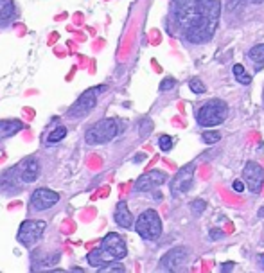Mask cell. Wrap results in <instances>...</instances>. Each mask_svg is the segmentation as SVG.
<instances>
[{"label":"cell","instance_id":"cell-6","mask_svg":"<svg viewBox=\"0 0 264 273\" xmlns=\"http://www.w3.org/2000/svg\"><path fill=\"white\" fill-rule=\"evenodd\" d=\"M47 228V223L43 219H26L18 228L16 241L24 245L26 248H32L34 245L42 241L43 232Z\"/></svg>","mask_w":264,"mask_h":273},{"label":"cell","instance_id":"cell-13","mask_svg":"<svg viewBox=\"0 0 264 273\" xmlns=\"http://www.w3.org/2000/svg\"><path fill=\"white\" fill-rule=\"evenodd\" d=\"M15 171L22 184H32L40 176V164L34 157H27L16 165Z\"/></svg>","mask_w":264,"mask_h":273},{"label":"cell","instance_id":"cell-21","mask_svg":"<svg viewBox=\"0 0 264 273\" xmlns=\"http://www.w3.org/2000/svg\"><path fill=\"white\" fill-rule=\"evenodd\" d=\"M248 58L255 63H264V43H259V45H255V47L250 49L248 53Z\"/></svg>","mask_w":264,"mask_h":273},{"label":"cell","instance_id":"cell-27","mask_svg":"<svg viewBox=\"0 0 264 273\" xmlns=\"http://www.w3.org/2000/svg\"><path fill=\"white\" fill-rule=\"evenodd\" d=\"M175 86H176V81H175V79L167 78V79H164V81L160 83V92H167V90L175 88Z\"/></svg>","mask_w":264,"mask_h":273},{"label":"cell","instance_id":"cell-23","mask_svg":"<svg viewBox=\"0 0 264 273\" xmlns=\"http://www.w3.org/2000/svg\"><path fill=\"white\" fill-rule=\"evenodd\" d=\"M173 136H169V135H160V138H158V147H160L162 151H171L173 149Z\"/></svg>","mask_w":264,"mask_h":273},{"label":"cell","instance_id":"cell-29","mask_svg":"<svg viewBox=\"0 0 264 273\" xmlns=\"http://www.w3.org/2000/svg\"><path fill=\"white\" fill-rule=\"evenodd\" d=\"M232 189L235 191V192H243V191H244V182H243V180H235V182L232 184Z\"/></svg>","mask_w":264,"mask_h":273},{"label":"cell","instance_id":"cell-19","mask_svg":"<svg viewBox=\"0 0 264 273\" xmlns=\"http://www.w3.org/2000/svg\"><path fill=\"white\" fill-rule=\"evenodd\" d=\"M124 266L119 261H108L103 266H99V273H124Z\"/></svg>","mask_w":264,"mask_h":273},{"label":"cell","instance_id":"cell-34","mask_svg":"<svg viewBox=\"0 0 264 273\" xmlns=\"http://www.w3.org/2000/svg\"><path fill=\"white\" fill-rule=\"evenodd\" d=\"M144 158H146V155H137V157L133 158V162H142Z\"/></svg>","mask_w":264,"mask_h":273},{"label":"cell","instance_id":"cell-14","mask_svg":"<svg viewBox=\"0 0 264 273\" xmlns=\"http://www.w3.org/2000/svg\"><path fill=\"white\" fill-rule=\"evenodd\" d=\"M114 219L120 228H131V226H133V221H135L133 214H131V210L128 209V203H126V201H119V203H117Z\"/></svg>","mask_w":264,"mask_h":273},{"label":"cell","instance_id":"cell-26","mask_svg":"<svg viewBox=\"0 0 264 273\" xmlns=\"http://www.w3.org/2000/svg\"><path fill=\"white\" fill-rule=\"evenodd\" d=\"M151 130H153V122H151L149 119H144V121L140 122V128H139L140 135H147Z\"/></svg>","mask_w":264,"mask_h":273},{"label":"cell","instance_id":"cell-9","mask_svg":"<svg viewBox=\"0 0 264 273\" xmlns=\"http://www.w3.org/2000/svg\"><path fill=\"white\" fill-rule=\"evenodd\" d=\"M194 164H187L185 167H181L176 176L171 180V194L173 196H181L189 192L194 184Z\"/></svg>","mask_w":264,"mask_h":273},{"label":"cell","instance_id":"cell-25","mask_svg":"<svg viewBox=\"0 0 264 273\" xmlns=\"http://www.w3.org/2000/svg\"><path fill=\"white\" fill-rule=\"evenodd\" d=\"M191 209H192V212H194V214H202L203 210L207 209V201H205V200H194L191 203Z\"/></svg>","mask_w":264,"mask_h":273},{"label":"cell","instance_id":"cell-35","mask_svg":"<svg viewBox=\"0 0 264 273\" xmlns=\"http://www.w3.org/2000/svg\"><path fill=\"white\" fill-rule=\"evenodd\" d=\"M259 218H264V207H263V210H259Z\"/></svg>","mask_w":264,"mask_h":273},{"label":"cell","instance_id":"cell-31","mask_svg":"<svg viewBox=\"0 0 264 273\" xmlns=\"http://www.w3.org/2000/svg\"><path fill=\"white\" fill-rule=\"evenodd\" d=\"M234 270V263H225L221 264V272H232Z\"/></svg>","mask_w":264,"mask_h":273},{"label":"cell","instance_id":"cell-10","mask_svg":"<svg viewBox=\"0 0 264 273\" xmlns=\"http://www.w3.org/2000/svg\"><path fill=\"white\" fill-rule=\"evenodd\" d=\"M243 182L252 194H259L264 187V169L257 162H248L243 169Z\"/></svg>","mask_w":264,"mask_h":273},{"label":"cell","instance_id":"cell-22","mask_svg":"<svg viewBox=\"0 0 264 273\" xmlns=\"http://www.w3.org/2000/svg\"><path fill=\"white\" fill-rule=\"evenodd\" d=\"M189 88H191L192 94H196V95H202L207 92V86L203 84L202 79H198V78H192L191 81H189Z\"/></svg>","mask_w":264,"mask_h":273},{"label":"cell","instance_id":"cell-4","mask_svg":"<svg viewBox=\"0 0 264 273\" xmlns=\"http://www.w3.org/2000/svg\"><path fill=\"white\" fill-rule=\"evenodd\" d=\"M135 232L146 241H156L162 236V221L158 212L153 209L144 210L139 216V219L133 221Z\"/></svg>","mask_w":264,"mask_h":273},{"label":"cell","instance_id":"cell-3","mask_svg":"<svg viewBox=\"0 0 264 273\" xmlns=\"http://www.w3.org/2000/svg\"><path fill=\"white\" fill-rule=\"evenodd\" d=\"M119 133V124L114 119H101L95 124L88 128L85 133V140L90 146H101V144H108L117 136Z\"/></svg>","mask_w":264,"mask_h":273},{"label":"cell","instance_id":"cell-15","mask_svg":"<svg viewBox=\"0 0 264 273\" xmlns=\"http://www.w3.org/2000/svg\"><path fill=\"white\" fill-rule=\"evenodd\" d=\"M22 130H24V122L22 121H0V140L11 138Z\"/></svg>","mask_w":264,"mask_h":273},{"label":"cell","instance_id":"cell-28","mask_svg":"<svg viewBox=\"0 0 264 273\" xmlns=\"http://www.w3.org/2000/svg\"><path fill=\"white\" fill-rule=\"evenodd\" d=\"M208 236H210V239H212V241H219L221 237H225V234H223L221 228H210Z\"/></svg>","mask_w":264,"mask_h":273},{"label":"cell","instance_id":"cell-16","mask_svg":"<svg viewBox=\"0 0 264 273\" xmlns=\"http://www.w3.org/2000/svg\"><path fill=\"white\" fill-rule=\"evenodd\" d=\"M87 261H88V264H90V266H93V268H99V266H103L104 263H108L101 248H93L92 252L87 255Z\"/></svg>","mask_w":264,"mask_h":273},{"label":"cell","instance_id":"cell-33","mask_svg":"<svg viewBox=\"0 0 264 273\" xmlns=\"http://www.w3.org/2000/svg\"><path fill=\"white\" fill-rule=\"evenodd\" d=\"M257 261H259L261 270H264V253H261V255H257Z\"/></svg>","mask_w":264,"mask_h":273},{"label":"cell","instance_id":"cell-24","mask_svg":"<svg viewBox=\"0 0 264 273\" xmlns=\"http://www.w3.org/2000/svg\"><path fill=\"white\" fill-rule=\"evenodd\" d=\"M202 140L205 142V144H216V142L221 140V135H219L218 132H205L202 135Z\"/></svg>","mask_w":264,"mask_h":273},{"label":"cell","instance_id":"cell-5","mask_svg":"<svg viewBox=\"0 0 264 273\" xmlns=\"http://www.w3.org/2000/svg\"><path fill=\"white\" fill-rule=\"evenodd\" d=\"M106 90V86H93V88H88L87 92H83V94L79 95L78 101L74 103L70 108H68L67 115L68 117H74V119H83V117H87L90 111L95 108V105H97V97L101 92H104Z\"/></svg>","mask_w":264,"mask_h":273},{"label":"cell","instance_id":"cell-32","mask_svg":"<svg viewBox=\"0 0 264 273\" xmlns=\"http://www.w3.org/2000/svg\"><path fill=\"white\" fill-rule=\"evenodd\" d=\"M187 2H191V0H173V7H178V5H183Z\"/></svg>","mask_w":264,"mask_h":273},{"label":"cell","instance_id":"cell-1","mask_svg":"<svg viewBox=\"0 0 264 273\" xmlns=\"http://www.w3.org/2000/svg\"><path fill=\"white\" fill-rule=\"evenodd\" d=\"M175 18L183 38L192 45H203L212 40L221 16L219 0H191L183 5L173 7Z\"/></svg>","mask_w":264,"mask_h":273},{"label":"cell","instance_id":"cell-20","mask_svg":"<svg viewBox=\"0 0 264 273\" xmlns=\"http://www.w3.org/2000/svg\"><path fill=\"white\" fill-rule=\"evenodd\" d=\"M232 72H234V76H235V79H237L241 84H250V83H252V78H250L248 74H246V70H244L243 65H234Z\"/></svg>","mask_w":264,"mask_h":273},{"label":"cell","instance_id":"cell-18","mask_svg":"<svg viewBox=\"0 0 264 273\" xmlns=\"http://www.w3.org/2000/svg\"><path fill=\"white\" fill-rule=\"evenodd\" d=\"M65 136H67V128L56 126L51 133H49V135L45 136V140L49 142V144H56V142H61Z\"/></svg>","mask_w":264,"mask_h":273},{"label":"cell","instance_id":"cell-2","mask_svg":"<svg viewBox=\"0 0 264 273\" xmlns=\"http://www.w3.org/2000/svg\"><path fill=\"white\" fill-rule=\"evenodd\" d=\"M228 117V106L225 101L221 99H212L205 103V105L198 110L196 121L202 128H214L219 126L221 122Z\"/></svg>","mask_w":264,"mask_h":273},{"label":"cell","instance_id":"cell-12","mask_svg":"<svg viewBox=\"0 0 264 273\" xmlns=\"http://www.w3.org/2000/svg\"><path fill=\"white\" fill-rule=\"evenodd\" d=\"M187 263V250L185 248H173L160 259L158 270L160 272H180L181 266Z\"/></svg>","mask_w":264,"mask_h":273},{"label":"cell","instance_id":"cell-8","mask_svg":"<svg viewBox=\"0 0 264 273\" xmlns=\"http://www.w3.org/2000/svg\"><path fill=\"white\" fill-rule=\"evenodd\" d=\"M58 201H59V194H58L56 191L40 187V189H36L32 192L31 200H29V209L32 212H45L51 207H54Z\"/></svg>","mask_w":264,"mask_h":273},{"label":"cell","instance_id":"cell-11","mask_svg":"<svg viewBox=\"0 0 264 273\" xmlns=\"http://www.w3.org/2000/svg\"><path fill=\"white\" fill-rule=\"evenodd\" d=\"M167 182V174L160 169H153L149 173L142 174L137 182H135V191L137 192H149V191L160 187Z\"/></svg>","mask_w":264,"mask_h":273},{"label":"cell","instance_id":"cell-7","mask_svg":"<svg viewBox=\"0 0 264 273\" xmlns=\"http://www.w3.org/2000/svg\"><path fill=\"white\" fill-rule=\"evenodd\" d=\"M99 248L103 250L106 261H120V259H124L126 255H128V248H126L124 239H122L119 234H115V232L106 234V236L103 237V241H101V246Z\"/></svg>","mask_w":264,"mask_h":273},{"label":"cell","instance_id":"cell-17","mask_svg":"<svg viewBox=\"0 0 264 273\" xmlns=\"http://www.w3.org/2000/svg\"><path fill=\"white\" fill-rule=\"evenodd\" d=\"M15 15V2L13 0H0V22L9 20Z\"/></svg>","mask_w":264,"mask_h":273},{"label":"cell","instance_id":"cell-30","mask_svg":"<svg viewBox=\"0 0 264 273\" xmlns=\"http://www.w3.org/2000/svg\"><path fill=\"white\" fill-rule=\"evenodd\" d=\"M237 4H261L264 0H235Z\"/></svg>","mask_w":264,"mask_h":273}]
</instances>
